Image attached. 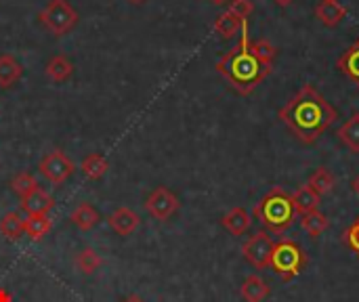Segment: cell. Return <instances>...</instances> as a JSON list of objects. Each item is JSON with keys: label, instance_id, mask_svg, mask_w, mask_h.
I'll list each match as a JSON object with an SVG mask.
<instances>
[{"label": "cell", "instance_id": "cell-4", "mask_svg": "<svg viewBox=\"0 0 359 302\" xmlns=\"http://www.w3.org/2000/svg\"><path fill=\"white\" fill-rule=\"evenodd\" d=\"M309 259L307 252L303 250V246L294 240H280L273 246V254H271V265L269 269L282 280V282H292L294 277H299L305 267H307Z\"/></svg>", "mask_w": 359, "mask_h": 302}, {"label": "cell", "instance_id": "cell-22", "mask_svg": "<svg viewBox=\"0 0 359 302\" xmlns=\"http://www.w3.org/2000/svg\"><path fill=\"white\" fill-rule=\"evenodd\" d=\"M74 74V63L65 55H55L46 63V76L55 82H65Z\"/></svg>", "mask_w": 359, "mask_h": 302}, {"label": "cell", "instance_id": "cell-12", "mask_svg": "<svg viewBox=\"0 0 359 302\" xmlns=\"http://www.w3.org/2000/svg\"><path fill=\"white\" fill-rule=\"evenodd\" d=\"M69 221L74 223V227H78L80 231H93L99 223H101V214L97 212V208L88 202H82L78 204L72 214H69Z\"/></svg>", "mask_w": 359, "mask_h": 302}, {"label": "cell", "instance_id": "cell-19", "mask_svg": "<svg viewBox=\"0 0 359 302\" xmlns=\"http://www.w3.org/2000/svg\"><path fill=\"white\" fill-rule=\"evenodd\" d=\"M107 168H109V162H107V158L101 156V153H88V156L82 160V164H80V172H82L86 179H90V181L103 179L105 172H107Z\"/></svg>", "mask_w": 359, "mask_h": 302}, {"label": "cell", "instance_id": "cell-30", "mask_svg": "<svg viewBox=\"0 0 359 302\" xmlns=\"http://www.w3.org/2000/svg\"><path fill=\"white\" fill-rule=\"evenodd\" d=\"M231 15H236L238 19H246V17H250L252 15V11H255V4H252V0H231L229 2V8H227Z\"/></svg>", "mask_w": 359, "mask_h": 302}, {"label": "cell", "instance_id": "cell-3", "mask_svg": "<svg viewBox=\"0 0 359 302\" xmlns=\"http://www.w3.org/2000/svg\"><path fill=\"white\" fill-rule=\"evenodd\" d=\"M252 217L265 227L267 233L282 235L294 225L299 212L294 208L292 195L282 187H273L261 198V202H257Z\"/></svg>", "mask_w": 359, "mask_h": 302}, {"label": "cell", "instance_id": "cell-36", "mask_svg": "<svg viewBox=\"0 0 359 302\" xmlns=\"http://www.w3.org/2000/svg\"><path fill=\"white\" fill-rule=\"evenodd\" d=\"M212 2H215V4H225L227 0H212Z\"/></svg>", "mask_w": 359, "mask_h": 302}, {"label": "cell", "instance_id": "cell-32", "mask_svg": "<svg viewBox=\"0 0 359 302\" xmlns=\"http://www.w3.org/2000/svg\"><path fill=\"white\" fill-rule=\"evenodd\" d=\"M122 302H145L141 296H137V294H133V296H128V298H124Z\"/></svg>", "mask_w": 359, "mask_h": 302}, {"label": "cell", "instance_id": "cell-9", "mask_svg": "<svg viewBox=\"0 0 359 302\" xmlns=\"http://www.w3.org/2000/svg\"><path fill=\"white\" fill-rule=\"evenodd\" d=\"M107 223H109V227H111L114 233H118V235H122V238H128V235H133V233L139 229L141 219H139V214H137L135 210L122 206V208L114 210V212L107 217Z\"/></svg>", "mask_w": 359, "mask_h": 302}, {"label": "cell", "instance_id": "cell-14", "mask_svg": "<svg viewBox=\"0 0 359 302\" xmlns=\"http://www.w3.org/2000/svg\"><path fill=\"white\" fill-rule=\"evenodd\" d=\"M316 17L326 25V27H337L345 17H347V8L339 2V0H322L316 6Z\"/></svg>", "mask_w": 359, "mask_h": 302}, {"label": "cell", "instance_id": "cell-21", "mask_svg": "<svg viewBox=\"0 0 359 302\" xmlns=\"http://www.w3.org/2000/svg\"><path fill=\"white\" fill-rule=\"evenodd\" d=\"M53 223L48 219V214H36V217H27L23 219V229H25V235L32 240V242H42L44 235L50 231Z\"/></svg>", "mask_w": 359, "mask_h": 302}, {"label": "cell", "instance_id": "cell-10", "mask_svg": "<svg viewBox=\"0 0 359 302\" xmlns=\"http://www.w3.org/2000/svg\"><path fill=\"white\" fill-rule=\"evenodd\" d=\"M53 206H55V198H53L48 191H44L40 185H38L29 195H25V198L21 200V210L27 212L29 217L48 214V212L53 210Z\"/></svg>", "mask_w": 359, "mask_h": 302}, {"label": "cell", "instance_id": "cell-13", "mask_svg": "<svg viewBox=\"0 0 359 302\" xmlns=\"http://www.w3.org/2000/svg\"><path fill=\"white\" fill-rule=\"evenodd\" d=\"M221 225H223V229H227L231 235H236V238H240V235H244L248 229H250V225H252V217L248 214V210L246 208H231L227 214H223V219H221Z\"/></svg>", "mask_w": 359, "mask_h": 302}, {"label": "cell", "instance_id": "cell-15", "mask_svg": "<svg viewBox=\"0 0 359 302\" xmlns=\"http://www.w3.org/2000/svg\"><path fill=\"white\" fill-rule=\"evenodd\" d=\"M337 67H339L341 74H345L351 82H355L359 86V38L351 46H347L341 53V57L337 61Z\"/></svg>", "mask_w": 359, "mask_h": 302}, {"label": "cell", "instance_id": "cell-33", "mask_svg": "<svg viewBox=\"0 0 359 302\" xmlns=\"http://www.w3.org/2000/svg\"><path fill=\"white\" fill-rule=\"evenodd\" d=\"M351 187H353V191H355V195L359 198V174L353 179V183H351Z\"/></svg>", "mask_w": 359, "mask_h": 302}, {"label": "cell", "instance_id": "cell-16", "mask_svg": "<svg viewBox=\"0 0 359 302\" xmlns=\"http://www.w3.org/2000/svg\"><path fill=\"white\" fill-rule=\"evenodd\" d=\"M23 76L21 63L13 55H0V88H11Z\"/></svg>", "mask_w": 359, "mask_h": 302}, {"label": "cell", "instance_id": "cell-2", "mask_svg": "<svg viewBox=\"0 0 359 302\" xmlns=\"http://www.w3.org/2000/svg\"><path fill=\"white\" fill-rule=\"evenodd\" d=\"M215 69L244 97L252 95L255 88L271 74L273 65L261 61L250 48V36H248L246 19L242 21V38H240V42L217 61Z\"/></svg>", "mask_w": 359, "mask_h": 302}, {"label": "cell", "instance_id": "cell-25", "mask_svg": "<svg viewBox=\"0 0 359 302\" xmlns=\"http://www.w3.org/2000/svg\"><path fill=\"white\" fill-rule=\"evenodd\" d=\"M240 29H242V19H238V17L231 15L229 11L221 13V15L215 19V32H217L221 38H225V40L233 38Z\"/></svg>", "mask_w": 359, "mask_h": 302}, {"label": "cell", "instance_id": "cell-5", "mask_svg": "<svg viewBox=\"0 0 359 302\" xmlns=\"http://www.w3.org/2000/svg\"><path fill=\"white\" fill-rule=\"evenodd\" d=\"M38 21L55 36H65L78 23V11L67 0H50L40 13Z\"/></svg>", "mask_w": 359, "mask_h": 302}, {"label": "cell", "instance_id": "cell-7", "mask_svg": "<svg viewBox=\"0 0 359 302\" xmlns=\"http://www.w3.org/2000/svg\"><path fill=\"white\" fill-rule=\"evenodd\" d=\"M273 246L276 242L271 240V235L267 231H259L255 235H250L244 246H242V256L259 271L269 269L271 265V254H273Z\"/></svg>", "mask_w": 359, "mask_h": 302}, {"label": "cell", "instance_id": "cell-23", "mask_svg": "<svg viewBox=\"0 0 359 302\" xmlns=\"http://www.w3.org/2000/svg\"><path fill=\"white\" fill-rule=\"evenodd\" d=\"M0 233H2L8 242H17L21 235H25L21 214H19V212H15V210L6 212V214L0 219Z\"/></svg>", "mask_w": 359, "mask_h": 302}, {"label": "cell", "instance_id": "cell-17", "mask_svg": "<svg viewBox=\"0 0 359 302\" xmlns=\"http://www.w3.org/2000/svg\"><path fill=\"white\" fill-rule=\"evenodd\" d=\"M292 202H294V208L299 214H307V212H313V210H320V204H322V195L316 193L309 185H303L294 191L292 195Z\"/></svg>", "mask_w": 359, "mask_h": 302}, {"label": "cell", "instance_id": "cell-20", "mask_svg": "<svg viewBox=\"0 0 359 302\" xmlns=\"http://www.w3.org/2000/svg\"><path fill=\"white\" fill-rule=\"evenodd\" d=\"M328 227H330V223H328L326 214L320 212V210L301 214V229H303L309 238H313V240H318Z\"/></svg>", "mask_w": 359, "mask_h": 302}, {"label": "cell", "instance_id": "cell-24", "mask_svg": "<svg viewBox=\"0 0 359 302\" xmlns=\"http://www.w3.org/2000/svg\"><path fill=\"white\" fill-rule=\"evenodd\" d=\"M103 265V261H101V256L93 250V248H84V250H80L78 254H76V259H74V267L78 269V273H82V275H93V273H97V269Z\"/></svg>", "mask_w": 359, "mask_h": 302}, {"label": "cell", "instance_id": "cell-29", "mask_svg": "<svg viewBox=\"0 0 359 302\" xmlns=\"http://www.w3.org/2000/svg\"><path fill=\"white\" fill-rule=\"evenodd\" d=\"M343 244L359 259V217L343 231Z\"/></svg>", "mask_w": 359, "mask_h": 302}, {"label": "cell", "instance_id": "cell-1", "mask_svg": "<svg viewBox=\"0 0 359 302\" xmlns=\"http://www.w3.org/2000/svg\"><path fill=\"white\" fill-rule=\"evenodd\" d=\"M278 116L301 143L311 145L337 122L339 111L313 84H305Z\"/></svg>", "mask_w": 359, "mask_h": 302}, {"label": "cell", "instance_id": "cell-31", "mask_svg": "<svg viewBox=\"0 0 359 302\" xmlns=\"http://www.w3.org/2000/svg\"><path fill=\"white\" fill-rule=\"evenodd\" d=\"M0 302H13V298H11V294L4 290V288H0Z\"/></svg>", "mask_w": 359, "mask_h": 302}, {"label": "cell", "instance_id": "cell-18", "mask_svg": "<svg viewBox=\"0 0 359 302\" xmlns=\"http://www.w3.org/2000/svg\"><path fill=\"white\" fill-rule=\"evenodd\" d=\"M339 141L351 151V153H359V114L355 111L339 130H337Z\"/></svg>", "mask_w": 359, "mask_h": 302}, {"label": "cell", "instance_id": "cell-6", "mask_svg": "<svg viewBox=\"0 0 359 302\" xmlns=\"http://www.w3.org/2000/svg\"><path fill=\"white\" fill-rule=\"evenodd\" d=\"M38 172L55 187H61L74 172H76V164L61 151V149H53L50 153H46L40 164H38Z\"/></svg>", "mask_w": 359, "mask_h": 302}, {"label": "cell", "instance_id": "cell-26", "mask_svg": "<svg viewBox=\"0 0 359 302\" xmlns=\"http://www.w3.org/2000/svg\"><path fill=\"white\" fill-rule=\"evenodd\" d=\"M316 193L320 195H326L334 189L337 185V177L328 170V168H318L311 177H309V183H307Z\"/></svg>", "mask_w": 359, "mask_h": 302}, {"label": "cell", "instance_id": "cell-11", "mask_svg": "<svg viewBox=\"0 0 359 302\" xmlns=\"http://www.w3.org/2000/svg\"><path fill=\"white\" fill-rule=\"evenodd\" d=\"M271 294V286L261 275H248L240 286V296L244 302H265Z\"/></svg>", "mask_w": 359, "mask_h": 302}, {"label": "cell", "instance_id": "cell-28", "mask_svg": "<svg viewBox=\"0 0 359 302\" xmlns=\"http://www.w3.org/2000/svg\"><path fill=\"white\" fill-rule=\"evenodd\" d=\"M250 48H252V53L261 59V61H265V63H271L273 65V59L278 57V48L269 42V40H250Z\"/></svg>", "mask_w": 359, "mask_h": 302}, {"label": "cell", "instance_id": "cell-27", "mask_svg": "<svg viewBox=\"0 0 359 302\" xmlns=\"http://www.w3.org/2000/svg\"><path fill=\"white\" fill-rule=\"evenodd\" d=\"M36 187H38V181H36L29 172H19V174H15V177L11 179V189H13V193L19 195L21 200H23L25 195H29Z\"/></svg>", "mask_w": 359, "mask_h": 302}, {"label": "cell", "instance_id": "cell-8", "mask_svg": "<svg viewBox=\"0 0 359 302\" xmlns=\"http://www.w3.org/2000/svg\"><path fill=\"white\" fill-rule=\"evenodd\" d=\"M179 208H181V202H179V198L168 189V187H156L149 195H147V200H145V210H147V214H151L156 221H168V219H172L177 212H179Z\"/></svg>", "mask_w": 359, "mask_h": 302}, {"label": "cell", "instance_id": "cell-34", "mask_svg": "<svg viewBox=\"0 0 359 302\" xmlns=\"http://www.w3.org/2000/svg\"><path fill=\"white\" fill-rule=\"evenodd\" d=\"M273 2H276L278 6H290V4H292L294 0H273Z\"/></svg>", "mask_w": 359, "mask_h": 302}, {"label": "cell", "instance_id": "cell-35", "mask_svg": "<svg viewBox=\"0 0 359 302\" xmlns=\"http://www.w3.org/2000/svg\"><path fill=\"white\" fill-rule=\"evenodd\" d=\"M128 2H130V4H143L145 0H128Z\"/></svg>", "mask_w": 359, "mask_h": 302}]
</instances>
